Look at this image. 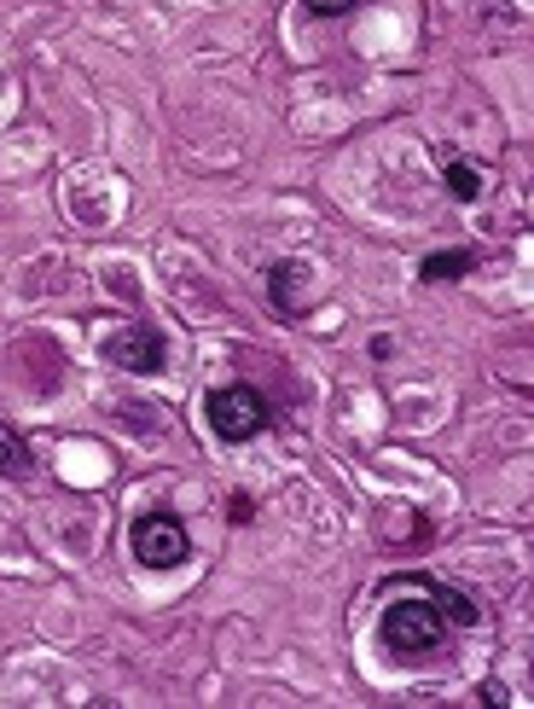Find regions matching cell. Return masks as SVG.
<instances>
[{
	"mask_svg": "<svg viewBox=\"0 0 534 709\" xmlns=\"http://www.w3.org/2000/svg\"><path fill=\"white\" fill-rule=\"evenodd\" d=\"M378 640L396 657H424L447 640V622L436 611V599H396V605H383V617H378Z\"/></svg>",
	"mask_w": 534,
	"mask_h": 709,
	"instance_id": "obj_1",
	"label": "cell"
},
{
	"mask_svg": "<svg viewBox=\"0 0 534 709\" xmlns=\"http://www.w3.org/2000/svg\"><path fill=\"white\" fill-rule=\"evenodd\" d=\"M203 419H210V431L221 442H251L267 431V401L251 390V384H221V390H210V401H203Z\"/></svg>",
	"mask_w": 534,
	"mask_h": 709,
	"instance_id": "obj_2",
	"label": "cell"
},
{
	"mask_svg": "<svg viewBox=\"0 0 534 709\" xmlns=\"http://www.w3.org/2000/svg\"><path fill=\"white\" fill-rule=\"evenodd\" d=\"M129 546H134V558L146 564V570H175V564L192 558V535H187V523H180L175 512H146V518H134Z\"/></svg>",
	"mask_w": 534,
	"mask_h": 709,
	"instance_id": "obj_3",
	"label": "cell"
},
{
	"mask_svg": "<svg viewBox=\"0 0 534 709\" xmlns=\"http://www.w3.org/2000/svg\"><path fill=\"white\" fill-rule=\"evenodd\" d=\"M105 361L111 367H122V373H157L163 367V337H157V326H116L111 337H105Z\"/></svg>",
	"mask_w": 534,
	"mask_h": 709,
	"instance_id": "obj_4",
	"label": "cell"
},
{
	"mask_svg": "<svg viewBox=\"0 0 534 709\" xmlns=\"http://www.w3.org/2000/svg\"><path fill=\"white\" fill-rule=\"evenodd\" d=\"M302 279H308L302 262H274V268H267V297H274V309L285 320L302 314Z\"/></svg>",
	"mask_w": 534,
	"mask_h": 709,
	"instance_id": "obj_5",
	"label": "cell"
},
{
	"mask_svg": "<svg viewBox=\"0 0 534 709\" xmlns=\"http://www.w3.org/2000/svg\"><path fill=\"white\" fill-rule=\"evenodd\" d=\"M35 472V454H30V442L12 431L7 419H0V477H12V483H24Z\"/></svg>",
	"mask_w": 534,
	"mask_h": 709,
	"instance_id": "obj_6",
	"label": "cell"
},
{
	"mask_svg": "<svg viewBox=\"0 0 534 709\" xmlns=\"http://www.w3.org/2000/svg\"><path fill=\"white\" fill-rule=\"evenodd\" d=\"M470 274V251H442V256H424L419 279L424 286H442V279H465Z\"/></svg>",
	"mask_w": 534,
	"mask_h": 709,
	"instance_id": "obj_7",
	"label": "cell"
},
{
	"mask_svg": "<svg viewBox=\"0 0 534 709\" xmlns=\"http://www.w3.org/2000/svg\"><path fill=\"white\" fill-rule=\"evenodd\" d=\"M436 611H442V622H459V628H477L482 622V611L459 594V587H436Z\"/></svg>",
	"mask_w": 534,
	"mask_h": 709,
	"instance_id": "obj_8",
	"label": "cell"
},
{
	"mask_svg": "<svg viewBox=\"0 0 534 709\" xmlns=\"http://www.w3.org/2000/svg\"><path fill=\"white\" fill-rule=\"evenodd\" d=\"M442 175H447V192H454V198H465V204H470V198L482 192V175L470 169V164H447Z\"/></svg>",
	"mask_w": 534,
	"mask_h": 709,
	"instance_id": "obj_9",
	"label": "cell"
},
{
	"mask_svg": "<svg viewBox=\"0 0 534 709\" xmlns=\"http://www.w3.org/2000/svg\"><path fill=\"white\" fill-rule=\"evenodd\" d=\"M314 18H343V12H355V0H302Z\"/></svg>",
	"mask_w": 534,
	"mask_h": 709,
	"instance_id": "obj_10",
	"label": "cell"
}]
</instances>
